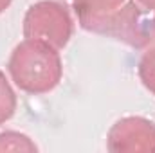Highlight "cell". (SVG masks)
Instances as JSON below:
<instances>
[{
    "label": "cell",
    "instance_id": "6",
    "mask_svg": "<svg viewBox=\"0 0 155 153\" xmlns=\"http://www.w3.org/2000/svg\"><path fill=\"white\" fill-rule=\"evenodd\" d=\"M38 150V146L31 141V137H27L25 133L20 132H2L0 133V153L4 151H27L33 153Z\"/></svg>",
    "mask_w": 155,
    "mask_h": 153
},
{
    "label": "cell",
    "instance_id": "9",
    "mask_svg": "<svg viewBox=\"0 0 155 153\" xmlns=\"http://www.w3.org/2000/svg\"><path fill=\"white\" fill-rule=\"evenodd\" d=\"M143 11L146 13H155V0H134Z\"/></svg>",
    "mask_w": 155,
    "mask_h": 153
},
{
    "label": "cell",
    "instance_id": "5",
    "mask_svg": "<svg viewBox=\"0 0 155 153\" xmlns=\"http://www.w3.org/2000/svg\"><path fill=\"white\" fill-rule=\"evenodd\" d=\"M78 15V22H85L90 18L105 16L123 7L128 0H71Z\"/></svg>",
    "mask_w": 155,
    "mask_h": 153
},
{
    "label": "cell",
    "instance_id": "3",
    "mask_svg": "<svg viewBox=\"0 0 155 153\" xmlns=\"http://www.w3.org/2000/svg\"><path fill=\"white\" fill-rule=\"evenodd\" d=\"M24 38L43 41L61 50L72 38L74 24L69 9L58 0H40L24 16Z\"/></svg>",
    "mask_w": 155,
    "mask_h": 153
},
{
    "label": "cell",
    "instance_id": "7",
    "mask_svg": "<svg viewBox=\"0 0 155 153\" xmlns=\"http://www.w3.org/2000/svg\"><path fill=\"white\" fill-rule=\"evenodd\" d=\"M16 112V94L5 74L0 70V124L7 122Z\"/></svg>",
    "mask_w": 155,
    "mask_h": 153
},
{
    "label": "cell",
    "instance_id": "2",
    "mask_svg": "<svg viewBox=\"0 0 155 153\" xmlns=\"http://www.w3.org/2000/svg\"><path fill=\"white\" fill-rule=\"evenodd\" d=\"M144 13L134 0L126 2L123 7H119L114 13H108L105 16L90 18L85 22H79V25L94 34L116 38L134 49H146L152 38V20L144 18Z\"/></svg>",
    "mask_w": 155,
    "mask_h": 153
},
{
    "label": "cell",
    "instance_id": "4",
    "mask_svg": "<svg viewBox=\"0 0 155 153\" xmlns=\"http://www.w3.org/2000/svg\"><path fill=\"white\" fill-rule=\"evenodd\" d=\"M107 148L116 153L155 151V122L139 115L119 119L108 130Z\"/></svg>",
    "mask_w": 155,
    "mask_h": 153
},
{
    "label": "cell",
    "instance_id": "8",
    "mask_svg": "<svg viewBox=\"0 0 155 153\" xmlns=\"http://www.w3.org/2000/svg\"><path fill=\"white\" fill-rule=\"evenodd\" d=\"M137 70H139V77H141L143 85L152 94H155V41L144 49V52L139 60Z\"/></svg>",
    "mask_w": 155,
    "mask_h": 153
},
{
    "label": "cell",
    "instance_id": "1",
    "mask_svg": "<svg viewBox=\"0 0 155 153\" xmlns=\"http://www.w3.org/2000/svg\"><path fill=\"white\" fill-rule=\"evenodd\" d=\"M7 72L22 92L41 96L60 85L63 61L58 49L38 40L25 38L13 49L7 61Z\"/></svg>",
    "mask_w": 155,
    "mask_h": 153
},
{
    "label": "cell",
    "instance_id": "10",
    "mask_svg": "<svg viewBox=\"0 0 155 153\" xmlns=\"http://www.w3.org/2000/svg\"><path fill=\"white\" fill-rule=\"evenodd\" d=\"M11 2H13V0H0V15H2L9 5H11Z\"/></svg>",
    "mask_w": 155,
    "mask_h": 153
},
{
    "label": "cell",
    "instance_id": "11",
    "mask_svg": "<svg viewBox=\"0 0 155 153\" xmlns=\"http://www.w3.org/2000/svg\"><path fill=\"white\" fill-rule=\"evenodd\" d=\"M152 38L155 41V13H153V18H152Z\"/></svg>",
    "mask_w": 155,
    "mask_h": 153
}]
</instances>
